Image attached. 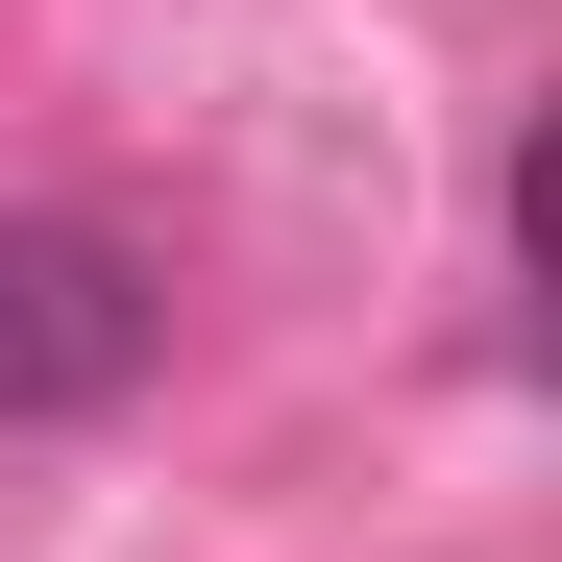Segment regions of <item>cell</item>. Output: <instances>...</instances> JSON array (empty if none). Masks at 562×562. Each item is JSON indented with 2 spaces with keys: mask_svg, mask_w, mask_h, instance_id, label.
I'll return each instance as SVG.
<instances>
[{
  "mask_svg": "<svg viewBox=\"0 0 562 562\" xmlns=\"http://www.w3.org/2000/svg\"><path fill=\"white\" fill-rule=\"evenodd\" d=\"M147 342H171V294L99 221H0V416H99Z\"/></svg>",
  "mask_w": 562,
  "mask_h": 562,
  "instance_id": "obj_1",
  "label": "cell"
}]
</instances>
